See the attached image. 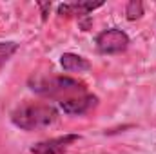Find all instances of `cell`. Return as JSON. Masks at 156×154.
<instances>
[{
	"instance_id": "6da1fadb",
	"label": "cell",
	"mask_w": 156,
	"mask_h": 154,
	"mask_svg": "<svg viewBox=\"0 0 156 154\" xmlns=\"http://www.w3.org/2000/svg\"><path fill=\"white\" fill-rule=\"evenodd\" d=\"M56 118H58V111L53 105L37 103V102H26L11 113V121L24 131L49 127L51 123L56 121Z\"/></svg>"
},
{
	"instance_id": "7a4b0ae2",
	"label": "cell",
	"mask_w": 156,
	"mask_h": 154,
	"mask_svg": "<svg viewBox=\"0 0 156 154\" xmlns=\"http://www.w3.org/2000/svg\"><path fill=\"white\" fill-rule=\"evenodd\" d=\"M29 85L35 93L47 98H60V102L85 94V83L69 76H49L31 78Z\"/></svg>"
},
{
	"instance_id": "3957f363",
	"label": "cell",
	"mask_w": 156,
	"mask_h": 154,
	"mask_svg": "<svg viewBox=\"0 0 156 154\" xmlns=\"http://www.w3.org/2000/svg\"><path fill=\"white\" fill-rule=\"evenodd\" d=\"M129 45V37L122 29H105L96 37V49L102 54H116L125 51Z\"/></svg>"
},
{
	"instance_id": "277c9868",
	"label": "cell",
	"mask_w": 156,
	"mask_h": 154,
	"mask_svg": "<svg viewBox=\"0 0 156 154\" xmlns=\"http://www.w3.org/2000/svg\"><path fill=\"white\" fill-rule=\"evenodd\" d=\"M80 140L78 134H64L58 138H51L45 142H38L31 147L33 154H64L75 142Z\"/></svg>"
},
{
	"instance_id": "5b68a950",
	"label": "cell",
	"mask_w": 156,
	"mask_h": 154,
	"mask_svg": "<svg viewBox=\"0 0 156 154\" xmlns=\"http://www.w3.org/2000/svg\"><path fill=\"white\" fill-rule=\"evenodd\" d=\"M98 103V98L94 94H82V96H75V98H69V100H64L60 102V107L64 113L67 114H85L87 111H91L94 105Z\"/></svg>"
},
{
	"instance_id": "8992f818",
	"label": "cell",
	"mask_w": 156,
	"mask_h": 154,
	"mask_svg": "<svg viewBox=\"0 0 156 154\" xmlns=\"http://www.w3.org/2000/svg\"><path fill=\"white\" fill-rule=\"evenodd\" d=\"M104 2H78V4H62L58 7V15H78V16H85L91 11H94L96 7H102Z\"/></svg>"
},
{
	"instance_id": "52a82bcc",
	"label": "cell",
	"mask_w": 156,
	"mask_h": 154,
	"mask_svg": "<svg viewBox=\"0 0 156 154\" xmlns=\"http://www.w3.org/2000/svg\"><path fill=\"white\" fill-rule=\"evenodd\" d=\"M60 64H62L64 71H69V73H83V71L91 69V64L83 56L73 54V53H64L60 56Z\"/></svg>"
},
{
	"instance_id": "ba28073f",
	"label": "cell",
	"mask_w": 156,
	"mask_h": 154,
	"mask_svg": "<svg viewBox=\"0 0 156 154\" xmlns=\"http://www.w3.org/2000/svg\"><path fill=\"white\" fill-rule=\"evenodd\" d=\"M142 15H144V4L140 0H133L127 4V9H125L127 20H138L142 18Z\"/></svg>"
},
{
	"instance_id": "9c48e42d",
	"label": "cell",
	"mask_w": 156,
	"mask_h": 154,
	"mask_svg": "<svg viewBox=\"0 0 156 154\" xmlns=\"http://www.w3.org/2000/svg\"><path fill=\"white\" fill-rule=\"evenodd\" d=\"M16 51V44L15 42H0V65L5 64Z\"/></svg>"
},
{
	"instance_id": "30bf717a",
	"label": "cell",
	"mask_w": 156,
	"mask_h": 154,
	"mask_svg": "<svg viewBox=\"0 0 156 154\" xmlns=\"http://www.w3.org/2000/svg\"><path fill=\"white\" fill-rule=\"evenodd\" d=\"M38 7L42 9V18L45 20V18H47V11L51 9V2H40Z\"/></svg>"
}]
</instances>
